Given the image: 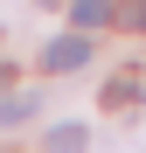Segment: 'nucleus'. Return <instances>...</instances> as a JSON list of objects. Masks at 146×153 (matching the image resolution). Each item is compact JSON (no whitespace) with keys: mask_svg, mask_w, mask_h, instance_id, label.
Returning <instances> with one entry per match:
<instances>
[{"mask_svg":"<svg viewBox=\"0 0 146 153\" xmlns=\"http://www.w3.org/2000/svg\"><path fill=\"white\" fill-rule=\"evenodd\" d=\"M84 63H90V28H70V35H56V42L42 49V70H49V76L84 70Z\"/></svg>","mask_w":146,"mask_h":153,"instance_id":"obj_1","label":"nucleus"},{"mask_svg":"<svg viewBox=\"0 0 146 153\" xmlns=\"http://www.w3.org/2000/svg\"><path fill=\"white\" fill-rule=\"evenodd\" d=\"M111 14H118V0H70V21L77 28H104Z\"/></svg>","mask_w":146,"mask_h":153,"instance_id":"obj_2","label":"nucleus"},{"mask_svg":"<svg viewBox=\"0 0 146 153\" xmlns=\"http://www.w3.org/2000/svg\"><path fill=\"white\" fill-rule=\"evenodd\" d=\"M104 105L111 111H132L139 105V76H111V84H104Z\"/></svg>","mask_w":146,"mask_h":153,"instance_id":"obj_3","label":"nucleus"},{"mask_svg":"<svg viewBox=\"0 0 146 153\" xmlns=\"http://www.w3.org/2000/svg\"><path fill=\"white\" fill-rule=\"evenodd\" d=\"M42 146H49V153H84V146H90V132H84V125H56Z\"/></svg>","mask_w":146,"mask_h":153,"instance_id":"obj_4","label":"nucleus"},{"mask_svg":"<svg viewBox=\"0 0 146 153\" xmlns=\"http://www.w3.org/2000/svg\"><path fill=\"white\" fill-rule=\"evenodd\" d=\"M35 105H42V97H28V91L0 97V125H21V118H35Z\"/></svg>","mask_w":146,"mask_h":153,"instance_id":"obj_5","label":"nucleus"},{"mask_svg":"<svg viewBox=\"0 0 146 153\" xmlns=\"http://www.w3.org/2000/svg\"><path fill=\"white\" fill-rule=\"evenodd\" d=\"M111 21H118V28H132V35H146V0H118Z\"/></svg>","mask_w":146,"mask_h":153,"instance_id":"obj_6","label":"nucleus"}]
</instances>
